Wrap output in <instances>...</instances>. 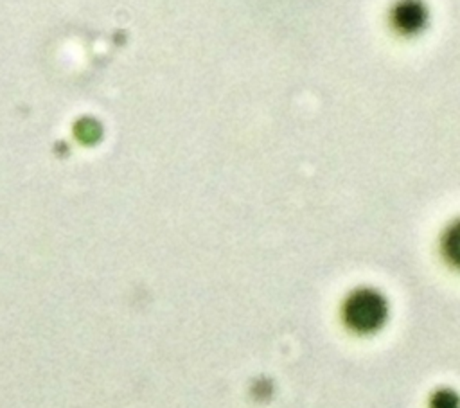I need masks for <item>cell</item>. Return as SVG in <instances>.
I'll return each mask as SVG.
<instances>
[{"label":"cell","mask_w":460,"mask_h":408,"mask_svg":"<svg viewBox=\"0 0 460 408\" xmlns=\"http://www.w3.org/2000/svg\"><path fill=\"white\" fill-rule=\"evenodd\" d=\"M386 302L372 289H359L352 293L343 306L345 324L358 333H372L386 320Z\"/></svg>","instance_id":"6da1fadb"},{"label":"cell","mask_w":460,"mask_h":408,"mask_svg":"<svg viewBox=\"0 0 460 408\" xmlns=\"http://www.w3.org/2000/svg\"><path fill=\"white\" fill-rule=\"evenodd\" d=\"M433 408H456V399L453 394H438L433 399Z\"/></svg>","instance_id":"7a4b0ae2"}]
</instances>
